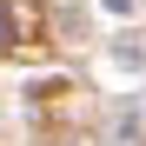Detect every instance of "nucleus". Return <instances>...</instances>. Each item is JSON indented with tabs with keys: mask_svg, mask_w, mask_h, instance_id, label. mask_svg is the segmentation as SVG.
<instances>
[{
	"mask_svg": "<svg viewBox=\"0 0 146 146\" xmlns=\"http://www.w3.org/2000/svg\"><path fill=\"white\" fill-rule=\"evenodd\" d=\"M0 46H7V13H0Z\"/></svg>",
	"mask_w": 146,
	"mask_h": 146,
	"instance_id": "obj_1",
	"label": "nucleus"
}]
</instances>
